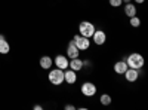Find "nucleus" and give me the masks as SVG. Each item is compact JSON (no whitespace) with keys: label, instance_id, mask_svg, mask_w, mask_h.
I'll use <instances>...</instances> for the list:
<instances>
[{"label":"nucleus","instance_id":"4468645a","mask_svg":"<svg viewBox=\"0 0 148 110\" xmlns=\"http://www.w3.org/2000/svg\"><path fill=\"white\" fill-rule=\"evenodd\" d=\"M127 70V64H126V61H119V63H116L114 64V71L117 73V75H123Z\"/></svg>","mask_w":148,"mask_h":110},{"label":"nucleus","instance_id":"f257e3e1","mask_svg":"<svg viewBox=\"0 0 148 110\" xmlns=\"http://www.w3.org/2000/svg\"><path fill=\"white\" fill-rule=\"evenodd\" d=\"M126 64H127V67H130V68L141 70V68L144 67V64H145V59H144V57H142L141 54L132 52L129 57H126Z\"/></svg>","mask_w":148,"mask_h":110},{"label":"nucleus","instance_id":"9b49d317","mask_svg":"<svg viewBox=\"0 0 148 110\" xmlns=\"http://www.w3.org/2000/svg\"><path fill=\"white\" fill-rule=\"evenodd\" d=\"M68 68H71V70H74V71L82 70V68H83V59H80L79 57H77V58H71V59L68 61Z\"/></svg>","mask_w":148,"mask_h":110},{"label":"nucleus","instance_id":"a211bd4d","mask_svg":"<svg viewBox=\"0 0 148 110\" xmlns=\"http://www.w3.org/2000/svg\"><path fill=\"white\" fill-rule=\"evenodd\" d=\"M108 2H110V6H113V8H119L123 5L121 0H108Z\"/></svg>","mask_w":148,"mask_h":110},{"label":"nucleus","instance_id":"dca6fc26","mask_svg":"<svg viewBox=\"0 0 148 110\" xmlns=\"http://www.w3.org/2000/svg\"><path fill=\"white\" fill-rule=\"evenodd\" d=\"M99 101H101L102 106H110V104H111V97H110L108 94H102V95L99 97Z\"/></svg>","mask_w":148,"mask_h":110},{"label":"nucleus","instance_id":"39448f33","mask_svg":"<svg viewBox=\"0 0 148 110\" xmlns=\"http://www.w3.org/2000/svg\"><path fill=\"white\" fill-rule=\"evenodd\" d=\"M80 91H82V94H83L84 97H93V95L96 94V85L92 83V82H84V83L82 85Z\"/></svg>","mask_w":148,"mask_h":110},{"label":"nucleus","instance_id":"423d86ee","mask_svg":"<svg viewBox=\"0 0 148 110\" xmlns=\"http://www.w3.org/2000/svg\"><path fill=\"white\" fill-rule=\"evenodd\" d=\"M92 39H93L95 45L101 46V45H104L107 42V34H105L104 30H95V33L92 34Z\"/></svg>","mask_w":148,"mask_h":110},{"label":"nucleus","instance_id":"6ab92c4d","mask_svg":"<svg viewBox=\"0 0 148 110\" xmlns=\"http://www.w3.org/2000/svg\"><path fill=\"white\" fill-rule=\"evenodd\" d=\"M84 66H86V67H92L90 59H84V61H83V67H84Z\"/></svg>","mask_w":148,"mask_h":110},{"label":"nucleus","instance_id":"2eb2a0df","mask_svg":"<svg viewBox=\"0 0 148 110\" xmlns=\"http://www.w3.org/2000/svg\"><path fill=\"white\" fill-rule=\"evenodd\" d=\"M125 14L126 17H135L136 15V6L132 5V3H125Z\"/></svg>","mask_w":148,"mask_h":110},{"label":"nucleus","instance_id":"20e7f679","mask_svg":"<svg viewBox=\"0 0 148 110\" xmlns=\"http://www.w3.org/2000/svg\"><path fill=\"white\" fill-rule=\"evenodd\" d=\"M73 40H74V43H76V46L80 51H86V49H89V46H90L89 37H84V36H80V34H76L73 37Z\"/></svg>","mask_w":148,"mask_h":110},{"label":"nucleus","instance_id":"6e6552de","mask_svg":"<svg viewBox=\"0 0 148 110\" xmlns=\"http://www.w3.org/2000/svg\"><path fill=\"white\" fill-rule=\"evenodd\" d=\"M123 75H125V77H126L127 82H136L138 77H139V70H135V68L127 67V70L123 73Z\"/></svg>","mask_w":148,"mask_h":110},{"label":"nucleus","instance_id":"f03ea898","mask_svg":"<svg viewBox=\"0 0 148 110\" xmlns=\"http://www.w3.org/2000/svg\"><path fill=\"white\" fill-rule=\"evenodd\" d=\"M95 26L90 22V21H82L79 24V31H80V36H84V37H92V34L95 33Z\"/></svg>","mask_w":148,"mask_h":110},{"label":"nucleus","instance_id":"aec40b11","mask_svg":"<svg viewBox=\"0 0 148 110\" xmlns=\"http://www.w3.org/2000/svg\"><path fill=\"white\" fill-rule=\"evenodd\" d=\"M64 109H65V110H74V109H76V107H74L73 104H67V106H65Z\"/></svg>","mask_w":148,"mask_h":110},{"label":"nucleus","instance_id":"1a4fd4ad","mask_svg":"<svg viewBox=\"0 0 148 110\" xmlns=\"http://www.w3.org/2000/svg\"><path fill=\"white\" fill-rule=\"evenodd\" d=\"M53 64H56V67L61 70H65L68 68V58L65 55H56L53 59Z\"/></svg>","mask_w":148,"mask_h":110},{"label":"nucleus","instance_id":"f3484780","mask_svg":"<svg viewBox=\"0 0 148 110\" xmlns=\"http://www.w3.org/2000/svg\"><path fill=\"white\" fill-rule=\"evenodd\" d=\"M130 26L132 27H139L141 26V19L135 15V17H130Z\"/></svg>","mask_w":148,"mask_h":110},{"label":"nucleus","instance_id":"5701e85b","mask_svg":"<svg viewBox=\"0 0 148 110\" xmlns=\"http://www.w3.org/2000/svg\"><path fill=\"white\" fill-rule=\"evenodd\" d=\"M121 2H123V5H125V3H130V0H121Z\"/></svg>","mask_w":148,"mask_h":110},{"label":"nucleus","instance_id":"9d476101","mask_svg":"<svg viewBox=\"0 0 148 110\" xmlns=\"http://www.w3.org/2000/svg\"><path fill=\"white\" fill-rule=\"evenodd\" d=\"M64 82L73 85V83H76L77 82V75H76V71L71 70V68H65L64 71Z\"/></svg>","mask_w":148,"mask_h":110},{"label":"nucleus","instance_id":"ddd939ff","mask_svg":"<svg viewBox=\"0 0 148 110\" xmlns=\"http://www.w3.org/2000/svg\"><path fill=\"white\" fill-rule=\"evenodd\" d=\"M52 64H53V59L51 58V57H42L40 58V67L42 68H45V70H49V68H51L52 67Z\"/></svg>","mask_w":148,"mask_h":110},{"label":"nucleus","instance_id":"7ed1b4c3","mask_svg":"<svg viewBox=\"0 0 148 110\" xmlns=\"http://www.w3.org/2000/svg\"><path fill=\"white\" fill-rule=\"evenodd\" d=\"M49 82H51L52 85H61L64 82V70L61 68H53L49 71Z\"/></svg>","mask_w":148,"mask_h":110},{"label":"nucleus","instance_id":"f8f14e48","mask_svg":"<svg viewBox=\"0 0 148 110\" xmlns=\"http://www.w3.org/2000/svg\"><path fill=\"white\" fill-rule=\"evenodd\" d=\"M9 51H10V45H9V42L6 40V37L3 34H0V54H9Z\"/></svg>","mask_w":148,"mask_h":110},{"label":"nucleus","instance_id":"4be33fe9","mask_svg":"<svg viewBox=\"0 0 148 110\" xmlns=\"http://www.w3.org/2000/svg\"><path fill=\"white\" fill-rule=\"evenodd\" d=\"M34 110H42V106H39V104H36V106H34Z\"/></svg>","mask_w":148,"mask_h":110},{"label":"nucleus","instance_id":"0eeeda50","mask_svg":"<svg viewBox=\"0 0 148 110\" xmlns=\"http://www.w3.org/2000/svg\"><path fill=\"white\" fill-rule=\"evenodd\" d=\"M67 55H68L70 59H71V58H77V57L80 55V49L76 46L74 40H71V42L68 43V46H67Z\"/></svg>","mask_w":148,"mask_h":110},{"label":"nucleus","instance_id":"412c9836","mask_svg":"<svg viewBox=\"0 0 148 110\" xmlns=\"http://www.w3.org/2000/svg\"><path fill=\"white\" fill-rule=\"evenodd\" d=\"M133 2H135V3H138V5H141V3L145 2V0H133Z\"/></svg>","mask_w":148,"mask_h":110}]
</instances>
